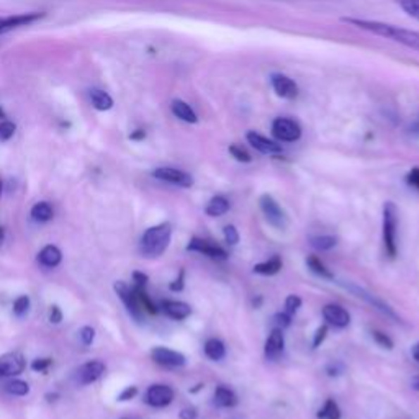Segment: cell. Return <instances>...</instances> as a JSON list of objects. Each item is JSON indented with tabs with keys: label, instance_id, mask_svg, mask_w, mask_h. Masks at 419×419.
Returning a JSON list of instances; mask_svg holds the SVG:
<instances>
[{
	"label": "cell",
	"instance_id": "7",
	"mask_svg": "<svg viewBox=\"0 0 419 419\" xmlns=\"http://www.w3.org/2000/svg\"><path fill=\"white\" fill-rule=\"evenodd\" d=\"M115 292H117L120 300L125 303L126 310H128L130 315L133 316L136 321L143 320V316H141V310H143V308L139 306L138 299H136V295H135V290L130 289L125 282L120 280V282H115Z\"/></svg>",
	"mask_w": 419,
	"mask_h": 419
},
{
	"label": "cell",
	"instance_id": "34",
	"mask_svg": "<svg viewBox=\"0 0 419 419\" xmlns=\"http://www.w3.org/2000/svg\"><path fill=\"white\" fill-rule=\"evenodd\" d=\"M230 153H231V156H233V158L236 161H239V163H251V161H252L251 154L247 153V151L244 148H241V146H238V144L230 146Z\"/></svg>",
	"mask_w": 419,
	"mask_h": 419
},
{
	"label": "cell",
	"instance_id": "13",
	"mask_svg": "<svg viewBox=\"0 0 419 419\" xmlns=\"http://www.w3.org/2000/svg\"><path fill=\"white\" fill-rule=\"evenodd\" d=\"M151 357L156 363L164 367H182L185 365V356L177 351H170L168 347H154Z\"/></svg>",
	"mask_w": 419,
	"mask_h": 419
},
{
	"label": "cell",
	"instance_id": "3",
	"mask_svg": "<svg viewBox=\"0 0 419 419\" xmlns=\"http://www.w3.org/2000/svg\"><path fill=\"white\" fill-rule=\"evenodd\" d=\"M396 206L392 201H387L385 206H383V242H385L387 254L390 259H395L396 257Z\"/></svg>",
	"mask_w": 419,
	"mask_h": 419
},
{
	"label": "cell",
	"instance_id": "10",
	"mask_svg": "<svg viewBox=\"0 0 419 419\" xmlns=\"http://www.w3.org/2000/svg\"><path fill=\"white\" fill-rule=\"evenodd\" d=\"M346 287L347 290L349 292H352V294H356V296H359V299H362V300H365L367 303H370V305L373 306V308H377L378 311H382L383 315H387V316H390V318H393V320H396V321H400V318H398V315L395 311L392 310L390 306L387 305L385 301H382L380 299H377L375 295H372V294H368L367 290H363V289H361V287H357V285H352V284H342Z\"/></svg>",
	"mask_w": 419,
	"mask_h": 419
},
{
	"label": "cell",
	"instance_id": "51",
	"mask_svg": "<svg viewBox=\"0 0 419 419\" xmlns=\"http://www.w3.org/2000/svg\"><path fill=\"white\" fill-rule=\"evenodd\" d=\"M411 352H413V357H415V359L419 362V342H418V344L415 347H413Z\"/></svg>",
	"mask_w": 419,
	"mask_h": 419
},
{
	"label": "cell",
	"instance_id": "2",
	"mask_svg": "<svg viewBox=\"0 0 419 419\" xmlns=\"http://www.w3.org/2000/svg\"><path fill=\"white\" fill-rule=\"evenodd\" d=\"M170 234H173V228H170L169 223H163L146 230L143 238H141V251H143V254L148 257L163 256L170 242Z\"/></svg>",
	"mask_w": 419,
	"mask_h": 419
},
{
	"label": "cell",
	"instance_id": "38",
	"mask_svg": "<svg viewBox=\"0 0 419 419\" xmlns=\"http://www.w3.org/2000/svg\"><path fill=\"white\" fill-rule=\"evenodd\" d=\"M372 337H373V339H375V342H377L378 346L385 347V349H388V351L393 349V341L385 334V332H382V331H372Z\"/></svg>",
	"mask_w": 419,
	"mask_h": 419
},
{
	"label": "cell",
	"instance_id": "47",
	"mask_svg": "<svg viewBox=\"0 0 419 419\" xmlns=\"http://www.w3.org/2000/svg\"><path fill=\"white\" fill-rule=\"evenodd\" d=\"M169 287H170V290H173V292H180L182 289H184V270H182L179 274V279L174 280Z\"/></svg>",
	"mask_w": 419,
	"mask_h": 419
},
{
	"label": "cell",
	"instance_id": "21",
	"mask_svg": "<svg viewBox=\"0 0 419 419\" xmlns=\"http://www.w3.org/2000/svg\"><path fill=\"white\" fill-rule=\"evenodd\" d=\"M215 405L220 408H233L238 405V396L231 388L220 385L215 390Z\"/></svg>",
	"mask_w": 419,
	"mask_h": 419
},
{
	"label": "cell",
	"instance_id": "14",
	"mask_svg": "<svg viewBox=\"0 0 419 419\" xmlns=\"http://www.w3.org/2000/svg\"><path fill=\"white\" fill-rule=\"evenodd\" d=\"M246 138H247V143H249L256 151H259L261 154H280L282 151H284L279 143H275V141L256 133V131H249V133L246 135Z\"/></svg>",
	"mask_w": 419,
	"mask_h": 419
},
{
	"label": "cell",
	"instance_id": "29",
	"mask_svg": "<svg viewBox=\"0 0 419 419\" xmlns=\"http://www.w3.org/2000/svg\"><path fill=\"white\" fill-rule=\"evenodd\" d=\"M310 244L318 251H330L337 244V238L334 236H313L310 238Z\"/></svg>",
	"mask_w": 419,
	"mask_h": 419
},
{
	"label": "cell",
	"instance_id": "49",
	"mask_svg": "<svg viewBox=\"0 0 419 419\" xmlns=\"http://www.w3.org/2000/svg\"><path fill=\"white\" fill-rule=\"evenodd\" d=\"M196 418V410L195 408H184L180 411V419H195Z\"/></svg>",
	"mask_w": 419,
	"mask_h": 419
},
{
	"label": "cell",
	"instance_id": "37",
	"mask_svg": "<svg viewBox=\"0 0 419 419\" xmlns=\"http://www.w3.org/2000/svg\"><path fill=\"white\" fill-rule=\"evenodd\" d=\"M28 308H30V299L27 295L18 296V299L13 303V311H15V315H18V316L25 315V313L28 311Z\"/></svg>",
	"mask_w": 419,
	"mask_h": 419
},
{
	"label": "cell",
	"instance_id": "8",
	"mask_svg": "<svg viewBox=\"0 0 419 419\" xmlns=\"http://www.w3.org/2000/svg\"><path fill=\"white\" fill-rule=\"evenodd\" d=\"M272 89L275 90V94L282 99L294 100L299 95V85L295 84L294 79H290L285 74H272L270 75Z\"/></svg>",
	"mask_w": 419,
	"mask_h": 419
},
{
	"label": "cell",
	"instance_id": "24",
	"mask_svg": "<svg viewBox=\"0 0 419 419\" xmlns=\"http://www.w3.org/2000/svg\"><path fill=\"white\" fill-rule=\"evenodd\" d=\"M228 210H230V201H228V199H225V196H221V195L213 196L205 208L206 215H210V216H221V215H225Z\"/></svg>",
	"mask_w": 419,
	"mask_h": 419
},
{
	"label": "cell",
	"instance_id": "50",
	"mask_svg": "<svg viewBox=\"0 0 419 419\" xmlns=\"http://www.w3.org/2000/svg\"><path fill=\"white\" fill-rule=\"evenodd\" d=\"M411 387H413V390H416V392H419V375H418V377H415V378H413V382H411Z\"/></svg>",
	"mask_w": 419,
	"mask_h": 419
},
{
	"label": "cell",
	"instance_id": "18",
	"mask_svg": "<svg viewBox=\"0 0 419 419\" xmlns=\"http://www.w3.org/2000/svg\"><path fill=\"white\" fill-rule=\"evenodd\" d=\"M284 347H285L284 332H282V330H279V327H275L265 341V347H264L265 357L267 359H277V357L284 352Z\"/></svg>",
	"mask_w": 419,
	"mask_h": 419
},
{
	"label": "cell",
	"instance_id": "48",
	"mask_svg": "<svg viewBox=\"0 0 419 419\" xmlns=\"http://www.w3.org/2000/svg\"><path fill=\"white\" fill-rule=\"evenodd\" d=\"M133 279H135V282H136V284H138L139 287H141V285H146V284H148V280H149V279H148V275L143 274V272H133Z\"/></svg>",
	"mask_w": 419,
	"mask_h": 419
},
{
	"label": "cell",
	"instance_id": "33",
	"mask_svg": "<svg viewBox=\"0 0 419 419\" xmlns=\"http://www.w3.org/2000/svg\"><path fill=\"white\" fill-rule=\"evenodd\" d=\"M396 4L410 15V17L419 20V0H396Z\"/></svg>",
	"mask_w": 419,
	"mask_h": 419
},
{
	"label": "cell",
	"instance_id": "42",
	"mask_svg": "<svg viewBox=\"0 0 419 419\" xmlns=\"http://www.w3.org/2000/svg\"><path fill=\"white\" fill-rule=\"evenodd\" d=\"M49 365H51V359H37L32 362V368L35 372H44Z\"/></svg>",
	"mask_w": 419,
	"mask_h": 419
},
{
	"label": "cell",
	"instance_id": "4",
	"mask_svg": "<svg viewBox=\"0 0 419 419\" xmlns=\"http://www.w3.org/2000/svg\"><path fill=\"white\" fill-rule=\"evenodd\" d=\"M272 135L282 143H295L301 138V126L294 118L279 117L272 123Z\"/></svg>",
	"mask_w": 419,
	"mask_h": 419
},
{
	"label": "cell",
	"instance_id": "1",
	"mask_svg": "<svg viewBox=\"0 0 419 419\" xmlns=\"http://www.w3.org/2000/svg\"><path fill=\"white\" fill-rule=\"evenodd\" d=\"M344 22L352 25V27L363 30V32L373 33L377 35V37L390 39V42L403 44V46L411 48L419 53V32H415V30L401 28L392 23L377 22V20H365V18H344Z\"/></svg>",
	"mask_w": 419,
	"mask_h": 419
},
{
	"label": "cell",
	"instance_id": "46",
	"mask_svg": "<svg viewBox=\"0 0 419 419\" xmlns=\"http://www.w3.org/2000/svg\"><path fill=\"white\" fill-rule=\"evenodd\" d=\"M406 180H408V184L413 185V187H416V189L419 190V168L411 169V173L408 174Z\"/></svg>",
	"mask_w": 419,
	"mask_h": 419
},
{
	"label": "cell",
	"instance_id": "26",
	"mask_svg": "<svg viewBox=\"0 0 419 419\" xmlns=\"http://www.w3.org/2000/svg\"><path fill=\"white\" fill-rule=\"evenodd\" d=\"M205 354L211 361H221L226 354L225 344L220 339H208L205 342Z\"/></svg>",
	"mask_w": 419,
	"mask_h": 419
},
{
	"label": "cell",
	"instance_id": "6",
	"mask_svg": "<svg viewBox=\"0 0 419 419\" xmlns=\"http://www.w3.org/2000/svg\"><path fill=\"white\" fill-rule=\"evenodd\" d=\"M153 175L156 179L177 187H184V189H189V187L194 185V177H192L190 174L175 168H158L153 173Z\"/></svg>",
	"mask_w": 419,
	"mask_h": 419
},
{
	"label": "cell",
	"instance_id": "12",
	"mask_svg": "<svg viewBox=\"0 0 419 419\" xmlns=\"http://www.w3.org/2000/svg\"><path fill=\"white\" fill-rule=\"evenodd\" d=\"M187 249L194 251V252H200V254L208 256L215 261H226V259H228V252H226L223 247L210 244L208 241H204L200 238H192L190 242H189V246H187Z\"/></svg>",
	"mask_w": 419,
	"mask_h": 419
},
{
	"label": "cell",
	"instance_id": "41",
	"mask_svg": "<svg viewBox=\"0 0 419 419\" xmlns=\"http://www.w3.org/2000/svg\"><path fill=\"white\" fill-rule=\"evenodd\" d=\"M80 339H82V342L85 346H90L95 339V331L94 327L90 326H84L82 330H80Z\"/></svg>",
	"mask_w": 419,
	"mask_h": 419
},
{
	"label": "cell",
	"instance_id": "17",
	"mask_svg": "<svg viewBox=\"0 0 419 419\" xmlns=\"http://www.w3.org/2000/svg\"><path fill=\"white\" fill-rule=\"evenodd\" d=\"M323 316L330 325L336 327H346L351 323V315L339 305H326L323 308Z\"/></svg>",
	"mask_w": 419,
	"mask_h": 419
},
{
	"label": "cell",
	"instance_id": "30",
	"mask_svg": "<svg viewBox=\"0 0 419 419\" xmlns=\"http://www.w3.org/2000/svg\"><path fill=\"white\" fill-rule=\"evenodd\" d=\"M318 418L320 419H341V410L337 406V403L330 398L323 406V410L318 411Z\"/></svg>",
	"mask_w": 419,
	"mask_h": 419
},
{
	"label": "cell",
	"instance_id": "20",
	"mask_svg": "<svg viewBox=\"0 0 419 419\" xmlns=\"http://www.w3.org/2000/svg\"><path fill=\"white\" fill-rule=\"evenodd\" d=\"M170 110H173L175 117L185 121V123H196V121H199L195 110L192 108L189 104L184 102V100H174V102L170 104Z\"/></svg>",
	"mask_w": 419,
	"mask_h": 419
},
{
	"label": "cell",
	"instance_id": "27",
	"mask_svg": "<svg viewBox=\"0 0 419 419\" xmlns=\"http://www.w3.org/2000/svg\"><path fill=\"white\" fill-rule=\"evenodd\" d=\"M32 218L38 223H46L53 218V208L48 201H39V204L33 205L32 208Z\"/></svg>",
	"mask_w": 419,
	"mask_h": 419
},
{
	"label": "cell",
	"instance_id": "15",
	"mask_svg": "<svg viewBox=\"0 0 419 419\" xmlns=\"http://www.w3.org/2000/svg\"><path fill=\"white\" fill-rule=\"evenodd\" d=\"M105 372V363L100 361H90L84 363L77 372V382L80 385H90V383L97 382Z\"/></svg>",
	"mask_w": 419,
	"mask_h": 419
},
{
	"label": "cell",
	"instance_id": "44",
	"mask_svg": "<svg viewBox=\"0 0 419 419\" xmlns=\"http://www.w3.org/2000/svg\"><path fill=\"white\" fill-rule=\"evenodd\" d=\"M49 321L54 323V325H59L63 321V313H61L59 306H51V310H49Z\"/></svg>",
	"mask_w": 419,
	"mask_h": 419
},
{
	"label": "cell",
	"instance_id": "35",
	"mask_svg": "<svg viewBox=\"0 0 419 419\" xmlns=\"http://www.w3.org/2000/svg\"><path fill=\"white\" fill-rule=\"evenodd\" d=\"M15 133V123L8 120L0 121V141H8Z\"/></svg>",
	"mask_w": 419,
	"mask_h": 419
},
{
	"label": "cell",
	"instance_id": "11",
	"mask_svg": "<svg viewBox=\"0 0 419 419\" xmlns=\"http://www.w3.org/2000/svg\"><path fill=\"white\" fill-rule=\"evenodd\" d=\"M25 357L20 352H8L0 357V377H13L25 370Z\"/></svg>",
	"mask_w": 419,
	"mask_h": 419
},
{
	"label": "cell",
	"instance_id": "5",
	"mask_svg": "<svg viewBox=\"0 0 419 419\" xmlns=\"http://www.w3.org/2000/svg\"><path fill=\"white\" fill-rule=\"evenodd\" d=\"M261 210L262 213L265 215V220L269 221L272 226H275V228L279 230H285L287 225H289V218H287L285 211L280 208V205L277 204V201L272 199L270 195H262L261 200Z\"/></svg>",
	"mask_w": 419,
	"mask_h": 419
},
{
	"label": "cell",
	"instance_id": "28",
	"mask_svg": "<svg viewBox=\"0 0 419 419\" xmlns=\"http://www.w3.org/2000/svg\"><path fill=\"white\" fill-rule=\"evenodd\" d=\"M306 265H308V269H310L313 272V274L320 275L321 279H330V280L334 279V275L331 274V270L326 269V265L323 264V262L320 259H318V257H315V256L308 257V259H306Z\"/></svg>",
	"mask_w": 419,
	"mask_h": 419
},
{
	"label": "cell",
	"instance_id": "23",
	"mask_svg": "<svg viewBox=\"0 0 419 419\" xmlns=\"http://www.w3.org/2000/svg\"><path fill=\"white\" fill-rule=\"evenodd\" d=\"M90 100H92L94 108L100 110V112H105V110H110L113 107V99L110 97V94L105 92V90H90Z\"/></svg>",
	"mask_w": 419,
	"mask_h": 419
},
{
	"label": "cell",
	"instance_id": "16",
	"mask_svg": "<svg viewBox=\"0 0 419 419\" xmlns=\"http://www.w3.org/2000/svg\"><path fill=\"white\" fill-rule=\"evenodd\" d=\"M42 17L39 13H22V15H10V17H0V35L10 32V30L25 27Z\"/></svg>",
	"mask_w": 419,
	"mask_h": 419
},
{
	"label": "cell",
	"instance_id": "43",
	"mask_svg": "<svg viewBox=\"0 0 419 419\" xmlns=\"http://www.w3.org/2000/svg\"><path fill=\"white\" fill-rule=\"evenodd\" d=\"M136 393H138V388H136V387H128V388H125V390L120 393L118 400L120 401H128V400H131V398L136 396Z\"/></svg>",
	"mask_w": 419,
	"mask_h": 419
},
{
	"label": "cell",
	"instance_id": "22",
	"mask_svg": "<svg viewBox=\"0 0 419 419\" xmlns=\"http://www.w3.org/2000/svg\"><path fill=\"white\" fill-rule=\"evenodd\" d=\"M61 259H63V254H61L59 247L53 244L44 246L38 254V261L42 262L44 267H56L61 264Z\"/></svg>",
	"mask_w": 419,
	"mask_h": 419
},
{
	"label": "cell",
	"instance_id": "32",
	"mask_svg": "<svg viewBox=\"0 0 419 419\" xmlns=\"http://www.w3.org/2000/svg\"><path fill=\"white\" fill-rule=\"evenodd\" d=\"M5 390H7L10 395L15 396H25L30 393V385L23 380H12L5 385Z\"/></svg>",
	"mask_w": 419,
	"mask_h": 419
},
{
	"label": "cell",
	"instance_id": "52",
	"mask_svg": "<svg viewBox=\"0 0 419 419\" xmlns=\"http://www.w3.org/2000/svg\"><path fill=\"white\" fill-rule=\"evenodd\" d=\"M4 239H5V230L2 228V226H0V246H2Z\"/></svg>",
	"mask_w": 419,
	"mask_h": 419
},
{
	"label": "cell",
	"instance_id": "36",
	"mask_svg": "<svg viewBox=\"0 0 419 419\" xmlns=\"http://www.w3.org/2000/svg\"><path fill=\"white\" fill-rule=\"evenodd\" d=\"M301 306V299L299 295H289L285 300V310L289 315H295Z\"/></svg>",
	"mask_w": 419,
	"mask_h": 419
},
{
	"label": "cell",
	"instance_id": "39",
	"mask_svg": "<svg viewBox=\"0 0 419 419\" xmlns=\"http://www.w3.org/2000/svg\"><path fill=\"white\" fill-rule=\"evenodd\" d=\"M225 239L231 246L238 244V242H239V233H238V230H236L233 225H228L225 228Z\"/></svg>",
	"mask_w": 419,
	"mask_h": 419
},
{
	"label": "cell",
	"instance_id": "25",
	"mask_svg": "<svg viewBox=\"0 0 419 419\" xmlns=\"http://www.w3.org/2000/svg\"><path fill=\"white\" fill-rule=\"evenodd\" d=\"M282 269V261L280 257H272V259L265 261V262H261V264H256L254 265V272L256 274H261V275H275L279 274Z\"/></svg>",
	"mask_w": 419,
	"mask_h": 419
},
{
	"label": "cell",
	"instance_id": "19",
	"mask_svg": "<svg viewBox=\"0 0 419 419\" xmlns=\"http://www.w3.org/2000/svg\"><path fill=\"white\" fill-rule=\"evenodd\" d=\"M163 310L165 315L173 320H185L187 316H190L192 308L190 305H187L184 301H175V300H165L163 301Z\"/></svg>",
	"mask_w": 419,
	"mask_h": 419
},
{
	"label": "cell",
	"instance_id": "31",
	"mask_svg": "<svg viewBox=\"0 0 419 419\" xmlns=\"http://www.w3.org/2000/svg\"><path fill=\"white\" fill-rule=\"evenodd\" d=\"M133 290H135L136 299H138L139 306L143 308V310L148 311V313H151V315H156V313H158V308L154 306L153 301H151L148 294H146V292L141 289V287H138V289H133Z\"/></svg>",
	"mask_w": 419,
	"mask_h": 419
},
{
	"label": "cell",
	"instance_id": "45",
	"mask_svg": "<svg viewBox=\"0 0 419 419\" xmlns=\"http://www.w3.org/2000/svg\"><path fill=\"white\" fill-rule=\"evenodd\" d=\"M326 334H327V326L318 327V331H316V334H315V341H313V347H318V346H320L321 342L325 341Z\"/></svg>",
	"mask_w": 419,
	"mask_h": 419
},
{
	"label": "cell",
	"instance_id": "53",
	"mask_svg": "<svg viewBox=\"0 0 419 419\" xmlns=\"http://www.w3.org/2000/svg\"><path fill=\"white\" fill-rule=\"evenodd\" d=\"M0 194H2V182H0Z\"/></svg>",
	"mask_w": 419,
	"mask_h": 419
},
{
	"label": "cell",
	"instance_id": "9",
	"mask_svg": "<svg viewBox=\"0 0 419 419\" xmlns=\"http://www.w3.org/2000/svg\"><path fill=\"white\" fill-rule=\"evenodd\" d=\"M174 390L168 385H153L146 392V403L154 408H164L173 403Z\"/></svg>",
	"mask_w": 419,
	"mask_h": 419
},
{
	"label": "cell",
	"instance_id": "40",
	"mask_svg": "<svg viewBox=\"0 0 419 419\" xmlns=\"http://www.w3.org/2000/svg\"><path fill=\"white\" fill-rule=\"evenodd\" d=\"M274 325L279 327V330H284V327H289L292 325V316L289 313H277L274 316Z\"/></svg>",
	"mask_w": 419,
	"mask_h": 419
}]
</instances>
